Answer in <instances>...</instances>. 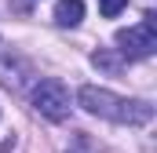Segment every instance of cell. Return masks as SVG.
I'll use <instances>...</instances> for the list:
<instances>
[{
	"label": "cell",
	"instance_id": "obj_1",
	"mask_svg": "<svg viewBox=\"0 0 157 153\" xmlns=\"http://www.w3.org/2000/svg\"><path fill=\"white\" fill-rule=\"evenodd\" d=\"M77 102L91 117H106V120H113V124H132V128H139V124H150V120H154V106H150V102H143V99H121V95L106 91V88H95V84H84V88H80Z\"/></svg>",
	"mask_w": 157,
	"mask_h": 153
},
{
	"label": "cell",
	"instance_id": "obj_2",
	"mask_svg": "<svg viewBox=\"0 0 157 153\" xmlns=\"http://www.w3.org/2000/svg\"><path fill=\"white\" fill-rule=\"evenodd\" d=\"M117 51L124 58H150L157 51V15L146 11L139 26L117 29Z\"/></svg>",
	"mask_w": 157,
	"mask_h": 153
},
{
	"label": "cell",
	"instance_id": "obj_3",
	"mask_svg": "<svg viewBox=\"0 0 157 153\" xmlns=\"http://www.w3.org/2000/svg\"><path fill=\"white\" fill-rule=\"evenodd\" d=\"M33 110L40 117H48V120H66L70 117V88L59 80V76H44L37 88H33Z\"/></svg>",
	"mask_w": 157,
	"mask_h": 153
},
{
	"label": "cell",
	"instance_id": "obj_4",
	"mask_svg": "<svg viewBox=\"0 0 157 153\" xmlns=\"http://www.w3.org/2000/svg\"><path fill=\"white\" fill-rule=\"evenodd\" d=\"M29 76H33L29 62L0 40V84H4V88H11V91H18V88H26V84H29Z\"/></svg>",
	"mask_w": 157,
	"mask_h": 153
},
{
	"label": "cell",
	"instance_id": "obj_5",
	"mask_svg": "<svg viewBox=\"0 0 157 153\" xmlns=\"http://www.w3.org/2000/svg\"><path fill=\"white\" fill-rule=\"evenodd\" d=\"M84 18V0H59L55 4V22L59 26H77Z\"/></svg>",
	"mask_w": 157,
	"mask_h": 153
},
{
	"label": "cell",
	"instance_id": "obj_6",
	"mask_svg": "<svg viewBox=\"0 0 157 153\" xmlns=\"http://www.w3.org/2000/svg\"><path fill=\"white\" fill-rule=\"evenodd\" d=\"M91 62H95L99 69H106V73H121V69H124V58H117V55L106 51V47H99V51L91 55Z\"/></svg>",
	"mask_w": 157,
	"mask_h": 153
},
{
	"label": "cell",
	"instance_id": "obj_7",
	"mask_svg": "<svg viewBox=\"0 0 157 153\" xmlns=\"http://www.w3.org/2000/svg\"><path fill=\"white\" fill-rule=\"evenodd\" d=\"M124 7H128V0H99V11H102L106 18H117Z\"/></svg>",
	"mask_w": 157,
	"mask_h": 153
},
{
	"label": "cell",
	"instance_id": "obj_8",
	"mask_svg": "<svg viewBox=\"0 0 157 153\" xmlns=\"http://www.w3.org/2000/svg\"><path fill=\"white\" fill-rule=\"evenodd\" d=\"M66 153H95V146H91V139H88V135H77V139H73V146H70Z\"/></svg>",
	"mask_w": 157,
	"mask_h": 153
}]
</instances>
